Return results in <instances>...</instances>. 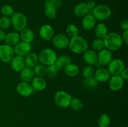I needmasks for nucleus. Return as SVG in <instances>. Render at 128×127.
<instances>
[{"instance_id":"14","label":"nucleus","mask_w":128,"mask_h":127,"mask_svg":"<svg viewBox=\"0 0 128 127\" xmlns=\"http://www.w3.org/2000/svg\"><path fill=\"white\" fill-rule=\"evenodd\" d=\"M94 77L98 82H106L111 78V73L108 68L100 67L94 72Z\"/></svg>"},{"instance_id":"18","label":"nucleus","mask_w":128,"mask_h":127,"mask_svg":"<svg viewBox=\"0 0 128 127\" xmlns=\"http://www.w3.org/2000/svg\"><path fill=\"white\" fill-rule=\"evenodd\" d=\"M10 62L11 68L15 72H21L26 67L24 58L21 56H14Z\"/></svg>"},{"instance_id":"6","label":"nucleus","mask_w":128,"mask_h":127,"mask_svg":"<svg viewBox=\"0 0 128 127\" xmlns=\"http://www.w3.org/2000/svg\"><path fill=\"white\" fill-rule=\"evenodd\" d=\"M112 11L111 8L106 4L98 5L94 9L92 14L96 20L105 21L111 16Z\"/></svg>"},{"instance_id":"21","label":"nucleus","mask_w":128,"mask_h":127,"mask_svg":"<svg viewBox=\"0 0 128 127\" xmlns=\"http://www.w3.org/2000/svg\"><path fill=\"white\" fill-rule=\"evenodd\" d=\"M31 86L33 90L36 91H42L46 88L47 83L43 77H34L31 81Z\"/></svg>"},{"instance_id":"7","label":"nucleus","mask_w":128,"mask_h":127,"mask_svg":"<svg viewBox=\"0 0 128 127\" xmlns=\"http://www.w3.org/2000/svg\"><path fill=\"white\" fill-rule=\"evenodd\" d=\"M108 70L112 75H120L122 71L124 69L125 64L123 61L120 59H112L108 65Z\"/></svg>"},{"instance_id":"15","label":"nucleus","mask_w":128,"mask_h":127,"mask_svg":"<svg viewBox=\"0 0 128 127\" xmlns=\"http://www.w3.org/2000/svg\"><path fill=\"white\" fill-rule=\"evenodd\" d=\"M40 36L44 41H50L54 36V31L50 25L44 24L40 28Z\"/></svg>"},{"instance_id":"17","label":"nucleus","mask_w":128,"mask_h":127,"mask_svg":"<svg viewBox=\"0 0 128 127\" xmlns=\"http://www.w3.org/2000/svg\"><path fill=\"white\" fill-rule=\"evenodd\" d=\"M83 60L88 65H95L98 62L97 52L92 49H88L83 53Z\"/></svg>"},{"instance_id":"11","label":"nucleus","mask_w":128,"mask_h":127,"mask_svg":"<svg viewBox=\"0 0 128 127\" xmlns=\"http://www.w3.org/2000/svg\"><path fill=\"white\" fill-rule=\"evenodd\" d=\"M16 92L20 95L23 97H30L33 92V88H32L31 85L28 82H21L19 83L16 86Z\"/></svg>"},{"instance_id":"35","label":"nucleus","mask_w":128,"mask_h":127,"mask_svg":"<svg viewBox=\"0 0 128 127\" xmlns=\"http://www.w3.org/2000/svg\"><path fill=\"white\" fill-rule=\"evenodd\" d=\"M44 14L50 19H54L57 16V9L52 7H46Z\"/></svg>"},{"instance_id":"13","label":"nucleus","mask_w":128,"mask_h":127,"mask_svg":"<svg viewBox=\"0 0 128 127\" xmlns=\"http://www.w3.org/2000/svg\"><path fill=\"white\" fill-rule=\"evenodd\" d=\"M124 80L120 75H112L109 80V85L111 90L119 91L123 87Z\"/></svg>"},{"instance_id":"42","label":"nucleus","mask_w":128,"mask_h":127,"mask_svg":"<svg viewBox=\"0 0 128 127\" xmlns=\"http://www.w3.org/2000/svg\"><path fill=\"white\" fill-rule=\"evenodd\" d=\"M121 76V78L124 80H126L128 79V69L127 68H125L122 71V72L121 73V74L120 75Z\"/></svg>"},{"instance_id":"16","label":"nucleus","mask_w":128,"mask_h":127,"mask_svg":"<svg viewBox=\"0 0 128 127\" xmlns=\"http://www.w3.org/2000/svg\"><path fill=\"white\" fill-rule=\"evenodd\" d=\"M96 19L94 17L93 15L91 14H87L86 16L82 17V28L86 31H91L96 26Z\"/></svg>"},{"instance_id":"24","label":"nucleus","mask_w":128,"mask_h":127,"mask_svg":"<svg viewBox=\"0 0 128 127\" xmlns=\"http://www.w3.org/2000/svg\"><path fill=\"white\" fill-rule=\"evenodd\" d=\"M20 32H21L20 34V39L22 41L31 43L33 41L34 38V35L33 31L31 29L26 27Z\"/></svg>"},{"instance_id":"39","label":"nucleus","mask_w":128,"mask_h":127,"mask_svg":"<svg viewBox=\"0 0 128 127\" xmlns=\"http://www.w3.org/2000/svg\"><path fill=\"white\" fill-rule=\"evenodd\" d=\"M45 7H52L58 9L61 5V0H46L44 2Z\"/></svg>"},{"instance_id":"34","label":"nucleus","mask_w":128,"mask_h":127,"mask_svg":"<svg viewBox=\"0 0 128 127\" xmlns=\"http://www.w3.org/2000/svg\"><path fill=\"white\" fill-rule=\"evenodd\" d=\"M84 84L88 88H94L97 87L98 82L93 76V77H88V78H85L84 80Z\"/></svg>"},{"instance_id":"31","label":"nucleus","mask_w":128,"mask_h":127,"mask_svg":"<svg viewBox=\"0 0 128 127\" xmlns=\"http://www.w3.org/2000/svg\"><path fill=\"white\" fill-rule=\"evenodd\" d=\"M91 47H92V50L95 51H100L102 50L105 48L103 39L98 38L94 39L91 44Z\"/></svg>"},{"instance_id":"28","label":"nucleus","mask_w":128,"mask_h":127,"mask_svg":"<svg viewBox=\"0 0 128 127\" xmlns=\"http://www.w3.org/2000/svg\"><path fill=\"white\" fill-rule=\"evenodd\" d=\"M56 62L58 64L60 68H64L66 65L71 64V59L70 56H66V55H62L57 57Z\"/></svg>"},{"instance_id":"33","label":"nucleus","mask_w":128,"mask_h":127,"mask_svg":"<svg viewBox=\"0 0 128 127\" xmlns=\"http://www.w3.org/2000/svg\"><path fill=\"white\" fill-rule=\"evenodd\" d=\"M70 106L73 110L78 112V111L82 110V107H83V103L79 98H72Z\"/></svg>"},{"instance_id":"38","label":"nucleus","mask_w":128,"mask_h":127,"mask_svg":"<svg viewBox=\"0 0 128 127\" xmlns=\"http://www.w3.org/2000/svg\"><path fill=\"white\" fill-rule=\"evenodd\" d=\"M94 69L92 65H88L82 70V75L84 78H88V77H93L94 74Z\"/></svg>"},{"instance_id":"40","label":"nucleus","mask_w":128,"mask_h":127,"mask_svg":"<svg viewBox=\"0 0 128 127\" xmlns=\"http://www.w3.org/2000/svg\"><path fill=\"white\" fill-rule=\"evenodd\" d=\"M86 4V6H87L88 10V14H92V12H93L94 9L95 8V7L96 6V2L93 0H90Z\"/></svg>"},{"instance_id":"19","label":"nucleus","mask_w":128,"mask_h":127,"mask_svg":"<svg viewBox=\"0 0 128 127\" xmlns=\"http://www.w3.org/2000/svg\"><path fill=\"white\" fill-rule=\"evenodd\" d=\"M34 76L35 74L33 68L26 66L20 72V78L22 82L29 83L32 81Z\"/></svg>"},{"instance_id":"43","label":"nucleus","mask_w":128,"mask_h":127,"mask_svg":"<svg viewBox=\"0 0 128 127\" xmlns=\"http://www.w3.org/2000/svg\"><path fill=\"white\" fill-rule=\"evenodd\" d=\"M121 38H122V42H124V44L126 45H128V31H124L122 33V36H121Z\"/></svg>"},{"instance_id":"36","label":"nucleus","mask_w":128,"mask_h":127,"mask_svg":"<svg viewBox=\"0 0 128 127\" xmlns=\"http://www.w3.org/2000/svg\"><path fill=\"white\" fill-rule=\"evenodd\" d=\"M11 25V19L9 17L3 16L0 18V29H7L10 27Z\"/></svg>"},{"instance_id":"41","label":"nucleus","mask_w":128,"mask_h":127,"mask_svg":"<svg viewBox=\"0 0 128 127\" xmlns=\"http://www.w3.org/2000/svg\"><path fill=\"white\" fill-rule=\"evenodd\" d=\"M120 27L124 31H128V21L127 19H124L121 21L120 24Z\"/></svg>"},{"instance_id":"5","label":"nucleus","mask_w":128,"mask_h":127,"mask_svg":"<svg viewBox=\"0 0 128 127\" xmlns=\"http://www.w3.org/2000/svg\"><path fill=\"white\" fill-rule=\"evenodd\" d=\"M72 97L68 92L64 91H58L54 96V102L60 108H65L70 105Z\"/></svg>"},{"instance_id":"23","label":"nucleus","mask_w":128,"mask_h":127,"mask_svg":"<svg viewBox=\"0 0 128 127\" xmlns=\"http://www.w3.org/2000/svg\"><path fill=\"white\" fill-rule=\"evenodd\" d=\"M74 14L78 17H83L88 14L87 6L85 2H80L74 7Z\"/></svg>"},{"instance_id":"22","label":"nucleus","mask_w":128,"mask_h":127,"mask_svg":"<svg viewBox=\"0 0 128 127\" xmlns=\"http://www.w3.org/2000/svg\"><path fill=\"white\" fill-rule=\"evenodd\" d=\"M20 34L17 32H11L6 35L4 41L6 44L8 46H11V47H14L17 44L20 42Z\"/></svg>"},{"instance_id":"8","label":"nucleus","mask_w":128,"mask_h":127,"mask_svg":"<svg viewBox=\"0 0 128 127\" xmlns=\"http://www.w3.org/2000/svg\"><path fill=\"white\" fill-rule=\"evenodd\" d=\"M13 47L7 44L0 46V59L4 63H9L14 57Z\"/></svg>"},{"instance_id":"25","label":"nucleus","mask_w":128,"mask_h":127,"mask_svg":"<svg viewBox=\"0 0 128 127\" xmlns=\"http://www.w3.org/2000/svg\"><path fill=\"white\" fill-rule=\"evenodd\" d=\"M94 33L97 38L103 39L108 34V29L104 24L100 23L95 27Z\"/></svg>"},{"instance_id":"3","label":"nucleus","mask_w":128,"mask_h":127,"mask_svg":"<svg viewBox=\"0 0 128 127\" xmlns=\"http://www.w3.org/2000/svg\"><path fill=\"white\" fill-rule=\"evenodd\" d=\"M57 54L53 49L46 48L42 49L38 55L39 62L44 65H50L55 63L57 59Z\"/></svg>"},{"instance_id":"4","label":"nucleus","mask_w":128,"mask_h":127,"mask_svg":"<svg viewBox=\"0 0 128 127\" xmlns=\"http://www.w3.org/2000/svg\"><path fill=\"white\" fill-rule=\"evenodd\" d=\"M11 17V24L16 31H21L26 28L28 21L27 17L24 14L14 12Z\"/></svg>"},{"instance_id":"12","label":"nucleus","mask_w":128,"mask_h":127,"mask_svg":"<svg viewBox=\"0 0 128 127\" xmlns=\"http://www.w3.org/2000/svg\"><path fill=\"white\" fill-rule=\"evenodd\" d=\"M112 60V54L107 49H103L98 54V62L102 65H108Z\"/></svg>"},{"instance_id":"44","label":"nucleus","mask_w":128,"mask_h":127,"mask_svg":"<svg viewBox=\"0 0 128 127\" xmlns=\"http://www.w3.org/2000/svg\"><path fill=\"white\" fill-rule=\"evenodd\" d=\"M6 33L2 29H0V41H4L5 37H6Z\"/></svg>"},{"instance_id":"20","label":"nucleus","mask_w":128,"mask_h":127,"mask_svg":"<svg viewBox=\"0 0 128 127\" xmlns=\"http://www.w3.org/2000/svg\"><path fill=\"white\" fill-rule=\"evenodd\" d=\"M25 64L26 67L30 68H34L38 64L39 59L38 55L36 52H31L28 54L24 58Z\"/></svg>"},{"instance_id":"10","label":"nucleus","mask_w":128,"mask_h":127,"mask_svg":"<svg viewBox=\"0 0 128 127\" xmlns=\"http://www.w3.org/2000/svg\"><path fill=\"white\" fill-rule=\"evenodd\" d=\"M31 45L28 42L20 41L18 44L14 47V51L16 56L25 57L31 51Z\"/></svg>"},{"instance_id":"26","label":"nucleus","mask_w":128,"mask_h":127,"mask_svg":"<svg viewBox=\"0 0 128 127\" xmlns=\"http://www.w3.org/2000/svg\"><path fill=\"white\" fill-rule=\"evenodd\" d=\"M64 73L70 77H74L80 73V68L78 66L74 64H70L64 68Z\"/></svg>"},{"instance_id":"32","label":"nucleus","mask_w":128,"mask_h":127,"mask_svg":"<svg viewBox=\"0 0 128 127\" xmlns=\"http://www.w3.org/2000/svg\"><path fill=\"white\" fill-rule=\"evenodd\" d=\"M33 70L36 77H43L46 75V67L42 64H38L34 67Z\"/></svg>"},{"instance_id":"2","label":"nucleus","mask_w":128,"mask_h":127,"mask_svg":"<svg viewBox=\"0 0 128 127\" xmlns=\"http://www.w3.org/2000/svg\"><path fill=\"white\" fill-rule=\"evenodd\" d=\"M68 47L74 53L83 54L88 49V43L82 36H77L70 39Z\"/></svg>"},{"instance_id":"30","label":"nucleus","mask_w":128,"mask_h":127,"mask_svg":"<svg viewBox=\"0 0 128 127\" xmlns=\"http://www.w3.org/2000/svg\"><path fill=\"white\" fill-rule=\"evenodd\" d=\"M111 122L110 116L106 113H104L100 117L98 123L100 127H109L111 124Z\"/></svg>"},{"instance_id":"29","label":"nucleus","mask_w":128,"mask_h":127,"mask_svg":"<svg viewBox=\"0 0 128 127\" xmlns=\"http://www.w3.org/2000/svg\"><path fill=\"white\" fill-rule=\"evenodd\" d=\"M66 32L68 37L72 38V37L78 36L80 31H79L78 27L76 25L73 24H70L68 25V26L66 27Z\"/></svg>"},{"instance_id":"9","label":"nucleus","mask_w":128,"mask_h":127,"mask_svg":"<svg viewBox=\"0 0 128 127\" xmlns=\"http://www.w3.org/2000/svg\"><path fill=\"white\" fill-rule=\"evenodd\" d=\"M52 42L55 47L60 49H63L68 47L70 39L66 35L63 34H58L54 36L52 39Z\"/></svg>"},{"instance_id":"45","label":"nucleus","mask_w":128,"mask_h":127,"mask_svg":"<svg viewBox=\"0 0 128 127\" xmlns=\"http://www.w3.org/2000/svg\"><path fill=\"white\" fill-rule=\"evenodd\" d=\"M0 46H1V45H0Z\"/></svg>"},{"instance_id":"1","label":"nucleus","mask_w":128,"mask_h":127,"mask_svg":"<svg viewBox=\"0 0 128 127\" xmlns=\"http://www.w3.org/2000/svg\"><path fill=\"white\" fill-rule=\"evenodd\" d=\"M105 48L110 51H116L122 46V40L121 36L117 32H110L103 39Z\"/></svg>"},{"instance_id":"37","label":"nucleus","mask_w":128,"mask_h":127,"mask_svg":"<svg viewBox=\"0 0 128 127\" xmlns=\"http://www.w3.org/2000/svg\"><path fill=\"white\" fill-rule=\"evenodd\" d=\"M1 12L4 16L10 17L14 12L13 7L10 5H4L1 9Z\"/></svg>"},{"instance_id":"27","label":"nucleus","mask_w":128,"mask_h":127,"mask_svg":"<svg viewBox=\"0 0 128 127\" xmlns=\"http://www.w3.org/2000/svg\"><path fill=\"white\" fill-rule=\"evenodd\" d=\"M60 69H61V68H60V66L56 62H55V63L48 65V67H46V75L49 78H54L57 75L58 71L60 70Z\"/></svg>"}]
</instances>
